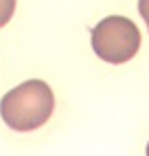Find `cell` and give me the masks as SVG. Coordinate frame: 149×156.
<instances>
[{
	"instance_id": "3",
	"label": "cell",
	"mask_w": 149,
	"mask_h": 156,
	"mask_svg": "<svg viewBox=\"0 0 149 156\" xmlns=\"http://www.w3.org/2000/svg\"><path fill=\"white\" fill-rule=\"evenodd\" d=\"M15 4H17V0H0V27H4L11 21V17L15 13Z\"/></svg>"
},
{
	"instance_id": "1",
	"label": "cell",
	"mask_w": 149,
	"mask_h": 156,
	"mask_svg": "<svg viewBox=\"0 0 149 156\" xmlns=\"http://www.w3.org/2000/svg\"><path fill=\"white\" fill-rule=\"evenodd\" d=\"M55 110L52 89L44 80H25L11 89L0 101V116L13 131H34L42 127Z\"/></svg>"
},
{
	"instance_id": "4",
	"label": "cell",
	"mask_w": 149,
	"mask_h": 156,
	"mask_svg": "<svg viewBox=\"0 0 149 156\" xmlns=\"http://www.w3.org/2000/svg\"><path fill=\"white\" fill-rule=\"evenodd\" d=\"M139 13H141V17L145 19L147 30H149V0H139Z\"/></svg>"
},
{
	"instance_id": "2",
	"label": "cell",
	"mask_w": 149,
	"mask_h": 156,
	"mask_svg": "<svg viewBox=\"0 0 149 156\" xmlns=\"http://www.w3.org/2000/svg\"><path fill=\"white\" fill-rule=\"evenodd\" d=\"M90 44L95 55L113 66L130 61L141 49V32L137 23L122 15L101 19L93 27Z\"/></svg>"
},
{
	"instance_id": "5",
	"label": "cell",
	"mask_w": 149,
	"mask_h": 156,
	"mask_svg": "<svg viewBox=\"0 0 149 156\" xmlns=\"http://www.w3.org/2000/svg\"><path fill=\"white\" fill-rule=\"evenodd\" d=\"M147 156H149V144H147Z\"/></svg>"
}]
</instances>
